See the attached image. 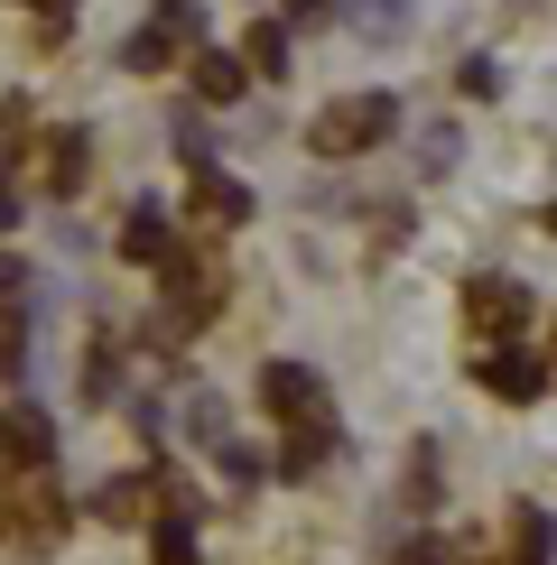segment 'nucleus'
<instances>
[{"instance_id": "nucleus-1", "label": "nucleus", "mask_w": 557, "mask_h": 565, "mask_svg": "<svg viewBox=\"0 0 557 565\" xmlns=\"http://www.w3.org/2000/svg\"><path fill=\"white\" fill-rule=\"evenodd\" d=\"M390 130H400V103H390V93H335L307 121V149L316 158H362V149H381Z\"/></svg>"}, {"instance_id": "nucleus-2", "label": "nucleus", "mask_w": 557, "mask_h": 565, "mask_svg": "<svg viewBox=\"0 0 557 565\" xmlns=\"http://www.w3.org/2000/svg\"><path fill=\"white\" fill-rule=\"evenodd\" d=\"M158 269H168V324H186V334H196V324L223 306V269L196 260V250H168Z\"/></svg>"}, {"instance_id": "nucleus-3", "label": "nucleus", "mask_w": 557, "mask_h": 565, "mask_svg": "<svg viewBox=\"0 0 557 565\" xmlns=\"http://www.w3.org/2000/svg\"><path fill=\"white\" fill-rule=\"evenodd\" d=\"M464 324H474L483 343H511L529 324V288L521 278H474V288H464Z\"/></svg>"}, {"instance_id": "nucleus-4", "label": "nucleus", "mask_w": 557, "mask_h": 565, "mask_svg": "<svg viewBox=\"0 0 557 565\" xmlns=\"http://www.w3.org/2000/svg\"><path fill=\"white\" fill-rule=\"evenodd\" d=\"M261 408L288 417V427H316V417H325V381L307 362H261Z\"/></svg>"}, {"instance_id": "nucleus-5", "label": "nucleus", "mask_w": 557, "mask_h": 565, "mask_svg": "<svg viewBox=\"0 0 557 565\" xmlns=\"http://www.w3.org/2000/svg\"><path fill=\"white\" fill-rule=\"evenodd\" d=\"M0 520H10V537H29V547H56V537L75 529V510L46 482H19V491H0Z\"/></svg>"}, {"instance_id": "nucleus-6", "label": "nucleus", "mask_w": 557, "mask_h": 565, "mask_svg": "<svg viewBox=\"0 0 557 565\" xmlns=\"http://www.w3.org/2000/svg\"><path fill=\"white\" fill-rule=\"evenodd\" d=\"M483 390H493V398H511V408H529V398H539L548 390V362H539V352H521V343H502V352H483Z\"/></svg>"}, {"instance_id": "nucleus-7", "label": "nucleus", "mask_w": 557, "mask_h": 565, "mask_svg": "<svg viewBox=\"0 0 557 565\" xmlns=\"http://www.w3.org/2000/svg\"><path fill=\"white\" fill-rule=\"evenodd\" d=\"M186 214H196L204 232H242V223H251V185H242V177H223V168H204V177H196V195H186Z\"/></svg>"}, {"instance_id": "nucleus-8", "label": "nucleus", "mask_w": 557, "mask_h": 565, "mask_svg": "<svg viewBox=\"0 0 557 565\" xmlns=\"http://www.w3.org/2000/svg\"><path fill=\"white\" fill-rule=\"evenodd\" d=\"M93 520H112V529L158 520V473H122V482H103V491H93Z\"/></svg>"}, {"instance_id": "nucleus-9", "label": "nucleus", "mask_w": 557, "mask_h": 565, "mask_svg": "<svg viewBox=\"0 0 557 565\" xmlns=\"http://www.w3.org/2000/svg\"><path fill=\"white\" fill-rule=\"evenodd\" d=\"M168 250H177L168 214H158V204H130V214H122V260H130V269H158Z\"/></svg>"}, {"instance_id": "nucleus-10", "label": "nucleus", "mask_w": 557, "mask_h": 565, "mask_svg": "<svg viewBox=\"0 0 557 565\" xmlns=\"http://www.w3.org/2000/svg\"><path fill=\"white\" fill-rule=\"evenodd\" d=\"M84 168H93V130L65 121L56 149H46V195H84Z\"/></svg>"}, {"instance_id": "nucleus-11", "label": "nucleus", "mask_w": 557, "mask_h": 565, "mask_svg": "<svg viewBox=\"0 0 557 565\" xmlns=\"http://www.w3.org/2000/svg\"><path fill=\"white\" fill-rule=\"evenodd\" d=\"M0 455L10 463H46L56 455V427H46L38 408H0Z\"/></svg>"}, {"instance_id": "nucleus-12", "label": "nucleus", "mask_w": 557, "mask_h": 565, "mask_svg": "<svg viewBox=\"0 0 557 565\" xmlns=\"http://www.w3.org/2000/svg\"><path fill=\"white\" fill-rule=\"evenodd\" d=\"M242 75H251V65L223 56V46H204V56H196V93H204V103H242Z\"/></svg>"}, {"instance_id": "nucleus-13", "label": "nucleus", "mask_w": 557, "mask_h": 565, "mask_svg": "<svg viewBox=\"0 0 557 565\" xmlns=\"http://www.w3.org/2000/svg\"><path fill=\"white\" fill-rule=\"evenodd\" d=\"M325 445H335V417H316V427H297V436H288V455H278V473H288V482H307L316 463H325Z\"/></svg>"}, {"instance_id": "nucleus-14", "label": "nucleus", "mask_w": 557, "mask_h": 565, "mask_svg": "<svg viewBox=\"0 0 557 565\" xmlns=\"http://www.w3.org/2000/svg\"><path fill=\"white\" fill-rule=\"evenodd\" d=\"M122 56H130V75H158V65L177 56V29H168V19H149V29H130Z\"/></svg>"}, {"instance_id": "nucleus-15", "label": "nucleus", "mask_w": 557, "mask_h": 565, "mask_svg": "<svg viewBox=\"0 0 557 565\" xmlns=\"http://www.w3.org/2000/svg\"><path fill=\"white\" fill-rule=\"evenodd\" d=\"M455 158H464V130H455V121H428V130H418V177H446Z\"/></svg>"}, {"instance_id": "nucleus-16", "label": "nucleus", "mask_w": 557, "mask_h": 565, "mask_svg": "<svg viewBox=\"0 0 557 565\" xmlns=\"http://www.w3.org/2000/svg\"><path fill=\"white\" fill-rule=\"evenodd\" d=\"M149 565H196V529H186L177 510H158V529H149Z\"/></svg>"}, {"instance_id": "nucleus-17", "label": "nucleus", "mask_w": 557, "mask_h": 565, "mask_svg": "<svg viewBox=\"0 0 557 565\" xmlns=\"http://www.w3.org/2000/svg\"><path fill=\"white\" fill-rule=\"evenodd\" d=\"M242 65H251L261 84H278V75H288V38H278V29H251V38H242Z\"/></svg>"}, {"instance_id": "nucleus-18", "label": "nucleus", "mask_w": 557, "mask_h": 565, "mask_svg": "<svg viewBox=\"0 0 557 565\" xmlns=\"http://www.w3.org/2000/svg\"><path fill=\"white\" fill-rule=\"evenodd\" d=\"M19 371H29V324L0 316V381H19Z\"/></svg>"}, {"instance_id": "nucleus-19", "label": "nucleus", "mask_w": 557, "mask_h": 565, "mask_svg": "<svg viewBox=\"0 0 557 565\" xmlns=\"http://www.w3.org/2000/svg\"><path fill=\"white\" fill-rule=\"evenodd\" d=\"M38 297V278H29V260H0V316H19V306Z\"/></svg>"}, {"instance_id": "nucleus-20", "label": "nucleus", "mask_w": 557, "mask_h": 565, "mask_svg": "<svg viewBox=\"0 0 557 565\" xmlns=\"http://www.w3.org/2000/svg\"><path fill=\"white\" fill-rule=\"evenodd\" d=\"M186 436H196V445H223V408H214V398H186Z\"/></svg>"}, {"instance_id": "nucleus-21", "label": "nucleus", "mask_w": 557, "mask_h": 565, "mask_svg": "<svg viewBox=\"0 0 557 565\" xmlns=\"http://www.w3.org/2000/svg\"><path fill=\"white\" fill-rule=\"evenodd\" d=\"M455 84L474 93V103H493V93H502V65H493V56H464V65H455Z\"/></svg>"}, {"instance_id": "nucleus-22", "label": "nucleus", "mask_w": 557, "mask_h": 565, "mask_svg": "<svg viewBox=\"0 0 557 565\" xmlns=\"http://www.w3.org/2000/svg\"><path fill=\"white\" fill-rule=\"evenodd\" d=\"M168 139H177V158H196V168H204V158H214V130H204L196 111H177V130H168Z\"/></svg>"}, {"instance_id": "nucleus-23", "label": "nucleus", "mask_w": 557, "mask_h": 565, "mask_svg": "<svg viewBox=\"0 0 557 565\" xmlns=\"http://www.w3.org/2000/svg\"><path fill=\"white\" fill-rule=\"evenodd\" d=\"M437 501V445H418V463H409V510H428Z\"/></svg>"}, {"instance_id": "nucleus-24", "label": "nucleus", "mask_w": 557, "mask_h": 565, "mask_svg": "<svg viewBox=\"0 0 557 565\" xmlns=\"http://www.w3.org/2000/svg\"><path fill=\"white\" fill-rule=\"evenodd\" d=\"M400 19H409V0H362V29L371 38H400Z\"/></svg>"}, {"instance_id": "nucleus-25", "label": "nucleus", "mask_w": 557, "mask_h": 565, "mask_svg": "<svg viewBox=\"0 0 557 565\" xmlns=\"http://www.w3.org/2000/svg\"><path fill=\"white\" fill-rule=\"evenodd\" d=\"M288 19H297V29H316V19H335V0H288Z\"/></svg>"}, {"instance_id": "nucleus-26", "label": "nucleus", "mask_w": 557, "mask_h": 565, "mask_svg": "<svg viewBox=\"0 0 557 565\" xmlns=\"http://www.w3.org/2000/svg\"><path fill=\"white\" fill-rule=\"evenodd\" d=\"M19 223V195H10V185H0V232H10Z\"/></svg>"}, {"instance_id": "nucleus-27", "label": "nucleus", "mask_w": 557, "mask_h": 565, "mask_svg": "<svg viewBox=\"0 0 557 565\" xmlns=\"http://www.w3.org/2000/svg\"><path fill=\"white\" fill-rule=\"evenodd\" d=\"M400 565H446V556H437V547H409V556H400Z\"/></svg>"}, {"instance_id": "nucleus-28", "label": "nucleus", "mask_w": 557, "mask_h": 565, "mask_svg": "<svg viewBox=\"0 0 557 565\" xmlns=\"http://www.w3.org/2000/svg\"><path fill=\"white\" fill-rule=\"evenodd\" d=\"M29 10H46V19H65V10H75V0H29Z\"/></svg>"}]
</instances>
